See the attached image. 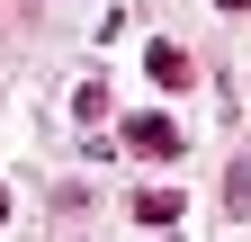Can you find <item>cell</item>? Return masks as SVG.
I'll return each mask as SVG.
<instances>
[{
    "label": "cell",
    "mask_w": 251,
    "mask_h": 242,
    "mask_svg": "<svg viewBox=\"0 0 251 242\" xmlns=\"http://www.w3.org/2000/svg\"><path fill=\"white\" fill-rule=\"evenodd\" d=\"M126 153L171 162V153H179V126H171V117H126Z\"/></svg>",
    "instance_id": "1"
},
{
    "label": "cell",
    "mask_w": 251,
    "mask_h": 242,
    "mask_svg": "<svg viewBox=\"0 0 251 242\" xmlns=\"http://www.w3.org/2000/svg\"><path fill=\"white\" fill-rule=\"evenodd\" d=\"M144 72L162 81V90H188V81H198V63H188L179 45H152V54H144Z\"/></svg>",
    "instance_id": "2"
},
{
    "label": "cell",
    "mask_w": 251,
    "mask_h": 242,
    "mask_svg": "<svg viewBox=\"0 0 251 242\" xmlns=\"http://www.w3.org/2000/svg\"><path fill=\"white\" fill-rule=\"evenodd\" d=\"M179 206H188L179 189H135V216L144 224H179Z\"/></svg>",
    "instance_id": "3"
},
{
    "label": "cell",
    "mask_w": 251,
    "mask_h": 242,
    "mask_svg": "<svg viewBox=\"0 0 251 242\" xmlns=\"http://www.w3.org/2000/svg\"><path fill=\"white\" fill-rule=\"evenodd\" d=\"M225 206H233V216H251V153L233 162V179H225Z\"/></svg>",
    "instance_id": "4"
},
{
    "label": "cell",
    "mask_w": 251,
    "mask_h": 242,
    "mask_svg": "<svg viewBox=\"0 0 251 242\" xmlns=\"http://www.w3.org/2000/svg\"><path fill=\"white\" fill-rule=\"evenodd\" d=\"M0 216H9V189H0Z\"/></svg>",
    "instance_id": "5"
},
{
    "label": "cell",
    "mask_w": 251,
    "mask_h": 242,
    "mask_svg": "<svg viewBox=\"0 0 251 242\" xmlns=\"http://www.w3.org/2000/svg\"><path fill=\"white\" fill-rule=\"evenodd\" d=\"M225 9H242V0H225Z\"/></svg>",
    "instance_id": "6"
}]
</instances>
